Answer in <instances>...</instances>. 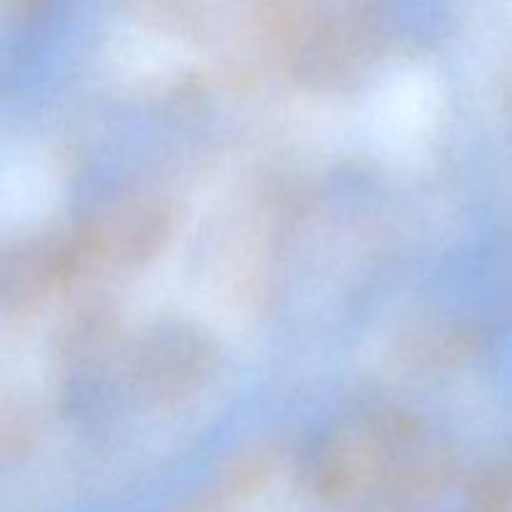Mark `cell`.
I'll return each instance as SVG.
<instances>
[{"label": "cell", "mask_w": 512, "mask_h": 512, "mask_svg": "<svg viewBox=\"0 0 512 512\" xmlns=\"http://www.w3.org/2000/svg\"><path fill=\"white\" fill-rule=\"evenodd\" d=\"M213 368V350L200 333L170 328L150 335L138 358V378L155 398H180Z\"/></svg>", "instance_id": "1"}, {"label": "cell", "mask_w": 512, "mask_h": 512, "mask_svg": "<svg viewBox=\"0 0 512 512\" xmlns=\"http://www.w3.org/2000/svg\"><path fill=\"white\" fill-rule=\"evenodd\" d=\"M108 255H115L118 263L138 265L153 258L170 235V213L158 203L140 205L133 213L105 230Z\"/></svg>", "instance_id": "2"}]
</instances>
